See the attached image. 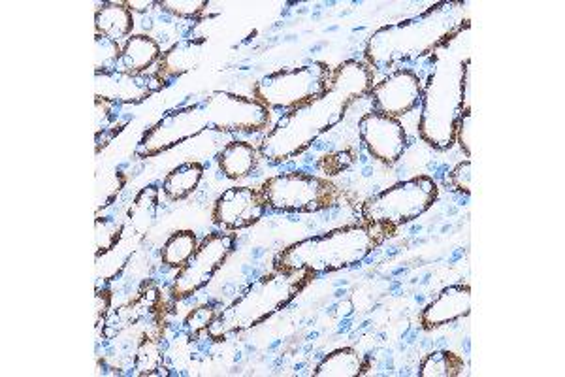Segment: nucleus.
<instances>
[{
    "mask_svg": "<svg viewBox=\"0 0 565 377\" xmlns=\"http://www.w3.org/2000/svg\"><path fill=\"white\" fill-rule=\"evenodd\" d=\"M373 87L370 68L349 59L332 70L330 85L319 99L283 114L260 144V157L283 164L302 155L323 134L334 129L356 100L368 97Z\"/></svg>",
    "mask_w": 565,
    "mask_h": 377,
    "instance_id": "obj_1",
    "label": "nucleus"
},
{
    "mask_svg": "<svg viewBox=\"0 0 565 377\" xmlns=\"http://www.w3.org/2000/svg\"><path fill=\"white\" fill-rule=\"evenodd\" d=\"M473 34L471 21L430 55V72L422 87L420 138L437 151L456 144L458 121L473 110Z\"/></svg>",
    "mask_w": 565,
    "mask_h": 377,
    "instance_id": "obj_2",
    "label": "nucleus"
},
{
    "mask_svg": "<svg viewBox=\"0 0 565 377\" xmlns=\"http://www.w3.org/2000/svg\"><path fill=\"white\" fill-rule=\"evenodd\" d=\"M168 302L159 287L144 283L127 306L108 313L98 328L100 364L115 374L157 376L161 372Z\"/></svg>",
    "mask_w": 565,
    "mask_h": 377,
    "instance_id": "obj_3",
    "label": "nucleus"
},
{
    "mask_svg": "<svg viewBox=\"0 0 565 377\" xmlns=\"http://www.w3.org/2000/svg\"><path fill=\"white\" fill-rule=\"evenodd\" d=\"M268 125L270 110L253 97L215 91L206 99L162 115L151 129L144 132L134 153L140 159H151L204 131L251 134L264 131Z\"/></svg>",
    "mask_w": 565,
    "mask_h": 377,
    "instance_id": "obj_4",
    "label": "nucleus"
},
{
    "mask_svg": "<svg viewBox=\"0 0 565 377\" xmlns=\"http://www.w3.org/2000/svg\"><path fill=\"white\" fill-rule=\"evenodd\" d=\"M466 23V2H437L419 16L377 29L368 40L364 59L377 70L415 63L430 57Z\"/></svg>",
    "mask_w": 565,
    "mask_h": 377,
    "instance_id": "obj_5",
    "label": "nucleus"
},
{
    "mask_svg": "<svg viewBox=\"0 0 565 377\" xmlns=\"http://www.w3.org/2000/svg\"><path fill=\"white\" fill-rule=\"evenodd\" d=\"M388 236L392 232L360 221L285 247L275 257L274 268L285 272L304 270L313 276L353 268L366 261Z\"/></svg>",
    "mask_w": 565,
    "mask_h": 377,
    "instance_id": "obj_6",
    "label": "nucleus"
},
{
    "mask_svg": "<svg viewBox=\"0 0 565 377\" xmlns=\"http://www.w3.org/2000/svg\"><path fill=\"white\" fill-rule=\"evenodd\" d=\"M313 278V274L304 270L285 272L274 268L253 281L230 306L219 310L206 334L213 342H219L232 334L257 327L274 313L287 308Z\"/></svg>",
    "mask_w": 565,
    "mask_h": 377,
    "instance_id": "obj_7",
    "label": "nucleus"
},
{
    "mask_svg": "<svg viewBox=\"0 0 565 377\" xmlns=\"http://www.w3.org/2000/svg\"><path fill=\"white\" fill-rule=\"evenodd\" d=\"M439 197V187L430 176H415L400 181L379 195L370 198L362 210V223L375 225L388 232L413 223L420 215L426 214Z\"/></svg>",
    "mask_w": 565,
    "mask_h": 377,
    "instance_id": "obj_8",
    "label": "nucleus"
},
{
    "mask_svg": "<svg viewBox=\"0 0 565 377\" xmlns=\"http://www.w3.org/2000/svg\"><path fill=\"white\" fill-rule=\"evenodd\" d=\"M266 208L279 214H317L341 204L343 193L332 181L307 172H283L260 187Z\"/></svg>",
    "mask_w": 565,
    "mask_h": 377,
    "instance_id": "obj_9",
    "label": "nucleus"
},
{
    "mask_svg": "<svg viewBox=\"0 0 565 377\" xmlns=\"http://www.w3.org/2000/svg\"><path fill=\"white\" fill-rule=\"evenodd\" d=\"M332 68L323 61H313L296 68H283L268 74L253 87V99L266 110L292 112L319 99L330 85Z\"/></svg>",
    "mask_w": 565,
    "mask_h": 377,
    "instance_id": "obj_10",
    "label": "nucleus"
},
{
    "mask_svg": "<svg viewBox=\"0 0 565 377\" xmlns=\"http://www.w3.org/2000/svg\"><path fill=\"white\" fill-rule=\"evenodd\" d=\"M234 246L236 238L232 234L213 232L206 236L196 247L189 263L179 268L178 276L172 283V298L187 300L202 291L225 264L228 255L234 251Z\"/></svg>",
    "mask_w": 565,
    "mask_h": 377,
    "instance_id": "obj_11",
    "label": "nucleus"
},
{
    "mask_svg": "<svg viewBox=\"0 0 565 377\" xmlns=\"http://www.w3.org/2000/svg\"><path fill=\"white\" fill-rule=\"evenodd\" d=\"M358 134L368 155L387 166L398 163L409 146L407 132L400 119L379 112H370L360 119Z\"/></svg>",
    "mask_w": 565,
    "mask_h": 377,
    "instance_id": "obj_12",
    "label": "nucleus"
},
{
    "mask_svg": "<svg viewBox=\"0 0 565 377\" xmlns=\"http://www.w3.org/2000/svg\"><path fill=\"white\" fill-rule=\"evenodd\" d=\"M424 82L417 72L400 68L392 72L383 82L375 83L368 97L373 102V112L400 119L413 110H417L422 102Z\"/></svg>",
    "mask_w": 565,
    "mask_h": 377,
    "instance_id": "obj_13",
    "label": "nucleus"
},
{
    "mask_svg": "<svg viewBox=\"0 0 565 377\" xmlns=\"http://www.w3.org/2000/svg\"><path fill=\"white\" fill-rule=\"evenodd\" d=\"M166 83L157 74H130L125 70H113L95 74V100H104L115 106L142 104Z\"/></svg>",
    "mask_w": 565,
    "mask_h": 377,
    "instance_id": "obj_14",
    "label": "nucleus"
},
{
    "mask_svg": "<svg viewBox=\"0 0 565 377\" xmlns=\"http://www.w3.org/2000/svg\"><path fill=\"white\" fill-rule=\"evenodd\" d=\"M264 214L266 202L260 189L230 187L217 198L211 219L219 229L234 232L257 225Z\"/></svg>",
    "mask_w": 565,
    "mask_h": 377,
    "instance_id": "obj_15",
    "label": "nucleus"
},
{
    "mask_svg": "<svg viewBox=\"0 0 565 377\" xmlns=\"http://www.w3.org/2000/svg\"><path fill=\"white\" fill-rule=\"evenodd\" d=\"M471 313V287L469 285H451L420 313V325L424 330L451 325L458 319H464Z\"/></svg>",
    "mask_w": 565,
    "mask_h": 377,
    "instance_id": "obj_16",
    "label": "nucleus"
},
{
    "mask_svg": "<svg viewBox=\"0 0 565 377\" xmlns=\"http://www.w3.org/2000/svg\"><path fill=\"white\" fill-rule=\"evenodd\" d=\"M206 48V38H185L179 40L178 44H174L168 51L162 53L161 61L157 65V76L162 82L168 83L178 80L181 76H185L187 72L194 70L200 65L202 55Z\"/></svg>",
    "mask_w": 565,
    "mask_h": 377,
    "instance_id": "obj_17",
    "label": "nucleus"
},
{
    "mask_svg": "<svg viewBox=\"0 0 565 377\" xmlns=\"http://www.w3.org/2000/svg\"><path fill=\"white\" fill-rule=\"evenodd\" d=\"M161 57V46L151 36L134 34L123 46L119 70H125L130 74H147L149 68L159 65Z\"/></svg>",
    "mask_w": 565,
    "mask_h": 377,
    "instance_id": "obj_18",
    "label": "nucleus"
},
{
    "mask_svg": "<svg viewBox=\"0 0 565 377\" xmlns=\"http://www.w3.org/2000/svg\"><path fill=\"white\" fill-rule=\"evenodd\" d=\"M95 27L97 34L108 36L115 42H121L123 38L129 40L134 29V17L125 2H104L97 10Z\"/></svg>",
    "mask_w": 565,
    "mask_h": 377,
    "instance_id": "obj_19",
    "label": "nucleus"
},
{
    "mask_svg": "<svg viewBox=\"0 0 565 377\" xmlns=\"http://www.w3.org/2000/svg\"><path fill=\"white\" fill-rule=\"evenodd\" d=\"M259 164V151L249 142H230L219 153V170L228 180H242L247 178Z\"/></svg>",
    "mask_w": 565,
    "mask_h": 377,
    "instance_id": "obj_20",
    "label": "nucleus"
},
{
    "mask_svg": "<svg viewBox=\"0 0 565 377\" xmlns=\"http://www.w3.org/2000/svg\"><path fill=\"white\" fill-rule=\"evenodd\" d=\"M366 359L351 347H343L332 351L328 357H324L315 368V377H356L364 376L366 372Z\"/></svg>",
    "mask_w": 565,
    "mask_h": 377,
    "instance_id": "obj_21",
    "label": "nucleus"
},
{
    "mask_svg": "<svg viewBox=\"0 0 565 377\" xmlns=\"http://www.w3.org/2000/svg\"><path fill=\"white\" fill-rule=\"evenodd\" d=\"M159 210H161L159 187L157 185H147L146 189H142L138 193V197L134 198V202L130 206V227L138 236H146L147 230L157 223Z\"/></svg>",
    "mask_w": 565,
    "mask_h": 377,
    "instance_id": "obj_22",
    "label": "nucleus"
},
{
    "mask_svg": "<svg viewBox=\"0 0 565 377\" xmlns=\"http://www.w3.org/2000/svg\"><path fill=\"white\" fill-rule=\"evenodd\" d=\"M204 176V166L200 163L179 164L162 183V191L170 200H185L198 189Z\"/></svg>",
    "mask_w": 565,
    "mask_h": 377,
    "instance_id": "obj_23",
    "label": "nucleus"
},
{
    "mask_svg": "<svg viewBox=\"0 0 565 377\" xmlns=\"http://www.w3.org/2000/svg\"><path fill=\"white\" fill-rule=\"evenodd\" d=\"M97 112H95V140H97V153L100 149L110 146L115 136H119L125 131V127L129 125V117H123L119 114V106L104 102V100H95Z\"/></svg>",
    "mask_w": 565,
    "mask_h": 377,
    "instance_id": "obj_24",
    "label": "nucleus"
},
{
    "mask_svg": "<svg viewBox=\"0 0 565 377\" xmlns=\"http://www.w3.org/2000/svg\"><path fill=\"white\" fill-rule=\"evenodd\" d=\"M198 247V240L193 230L174 232L161 249V263L168 268H183L193 257Z\"/></svg>",
    "mask_w": 565,
    "mask_h": 377,
    "instance_id": "obj_25",
    "label": "nucleus"
},
{
    "mask_svg": "<svg viewBox=\"0 0 565 377\" xmlns=\"http://www.w3.org/2000/svg\"><path fill=\"white\" fill-rule=\"evenodd\" d=\"M466 362L447 349L430 353L424 361L420 362V377H458L464 374Z\"/></svg>",
    "mask_w": 565,
    "mask_h": 377,
    "instance_id": "obj_26",
    "label": "nucleus"
},
{
    "mask_svg": "<svg viewBox=\"0 0 565 377\" xmlns=\"http://www.w3.org/2000/svg\"><path fill=\"white\" fill-rule=\"evenodd\" d=\"M125 234V225L121 221H115L112 217H97L95 221V247H97V259L102 255H108L112 249L117 247Z\"/></svg>",
    "mask_w": 565,
    "mask_h": 377,
    "instance_id": "obj_27",
    "label": "nucleus"
},
{
    "mask_svg": "<svg viewBox=\"0 0 565 377\" xmlns=\"http://www.w3.org/2000/svg\"><path fill=\"white\" fill-rule=\"evenodd\" d=\"M121 53H123V48L119 46V42H115L108 36L97 34L95 36V74L119 70L117 65H121Z\"/></svg>",
    "mask_w": 565,
    "mask_h": 377,
    "instance_id": "obj_28",
    "label": "nucleus"
},
{
    "mask_svg": "<svg viewBox=\"0 0 565 377\" xmlns=\"http://www.w3.org/2000/svg\"><path fill=\"white\" fill-rule=\"evenodd\" d=\"M157 6L172 16L181 17V19H196L206 12L208 2L206 0H161L157 2Z\"/></svg>",
    "mask_w": 565,
    "mask_h": 377,
    "instance_id": "obj_29",
    "label": "nucleus"
},
{
    "mask_svg": "<svg viewBox=\"0 0 565 377\" xmlns=\"http://www.w3.org/2000/svg\"><path fill=\"white\" fill-rule=\"evenodd\" d=\"M125 183H127L125 176L119 172H113L110 176L102 178V187H98L97 191L98 212L112 204L119 195V191L125 187Z\"/></svg>",
    "mask_w": 565,
    "mask_h": 377,
    "instance_id": "obj_30",
    "label": "nucleus"
},
{
    "mask_svg": "<svg viewBox=\"0 0 565 377\" xmlns=\"http://www.w3.org/2000/svg\"><path fill=\"white\" fill-rule=\"evenodd\" d=\"M471 180H473V174H471V161L468 159L452 168L447 178V185L456 193L471 195Z\"/></svg>",
    "mask_w": 565,
    "mask_h": 377,
    "instance_id": "obj_31",
    "label": "nucleus"
},
{
    "mask_svg": "<svg viewBox=\"0 0 565 377\" xmlns=\"http://www.w3.org/2000/svg\"><path fill=\"white\" fill-rule=\"evenodd\" d=\"M217 313H219V310H217L215 306L196 308V310L187 317L185 325L193 332L194 336H198V334H202V332H206V330L210 328L213 319L217 317Z\"/></svg>",
    "mask_w": 565,
    "mask_h": 377,
    "instance_id": "obj_32",
    "label": "nucleus"
},
{
    "mask_svg": "<svg viewBox=\"0 0 565 377\" xmlns=\"http://www.w3.org/2000/svg\"><path fill=\"white\" fill-rule=\"evenodd\" d=\"M353 161H355V153L353 151H338V153H332V155L324 157L321 164H319V168L328 176H338L343 170H347L353 164Z\"/></svg>",
    "mask_w": 565,
    "mask_h": 377,
    "instance_id": "obj_33",
    "label": "nucleus"
},
{
    "mask_svg": "<svg viewBox=\"0 0 565 377\" xmlns=\"http://www.w3.org/2000/svg\"><path fill=\"white\" fill-rule=\"evenodd\" d=\"M473 123H475V110H466L460 121H458V129H456V142L462 146L466 157L473 155L471 149V134H473Z\"/></svg>",
    "mask_w": 565,
    "mask_h": 377,
    "instance_id": "obj_34",
    "label": "nucleus"
},
{
    "mask_svg": "<svg viewBox=\"0 0 565 377\" xmlns=\"http://www.w3.org/2000/svg\"><path fill=\"white\" fill-rule=\"evenodd\" d=\"M110 306H112V291L110 289H98L97 296H95V323H97V328L102 327L104 319L108 317Z\"/></svg>",
    "mask_w": 565,
    "mask_h": 377,
    "instance_id": "obj_35",
    "label": "nucleus"
},
{
    "mask_svg": "<svg viewBox=\"0 0 565 377\" xmlns=\"http://www.w3.org/2000/svg\"><path fill=\"white\" fill-rule=\"evenodd\" d=\"M125 4H127V8H129L130 12H140V14H144L149 8L157 6V2H153V0H142V2L129 0V2H125Z\"/></svg>",
    "mask_w": 565,
    "mask_h": 377,
    "instance_id": "obj_36",
    "label": "nucleus"
}]
</instances>
